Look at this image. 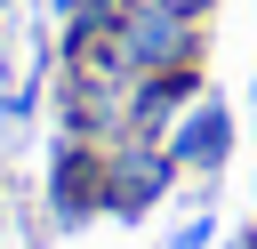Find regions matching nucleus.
Masks as SVG:
<instances>
[{"label":"nucleus","instance_id":"nucleus-2","mask_svg":"<svg viewBox=\"0 0 257 249\" xmlns=\"http://www.w3.org/2000/svg\"><path fill=\"white\" fill-rule=\"evenodd\" d=\"M169 185H177L169 145H153V137H120V145L104 153V209H112V217H145Z\"/></svg>","mask_w":257,"mask_h":249},{"label":"nucleus","instance_id":"nucleus-4","mask_svg":"<svg viewBox=\"0 0 257 249\" xmlns=\"http://www.w3.org/2000/svg\"><path fill=\"white\" fill-rule=\"evenodd\" d=\"M233 153V112L225 104H193L177 129H169V161L177 169H217Z\"/></svg>","mask_w":257,"mask_h":249},{"label":"nucleus","instance_id":"nucleus-7","mask_svg":"<svg viewBox=\"0 0 257 249\" xmlns=\"http://www.w3.org/2000/svg\"><path fill=\"white\" fill-rule=\"evenodd\" d=\"M56 8H64V16H80V8H96V0H56Z\"/></svg>","mask_w":257,"mask_h":249},{"label":"nucleus","instance_id":"nucleus-3","mask_svg":"<svg viewBox=\"0 0 257 249\" xmlns=\"http://www.w3.org/2000/svg\"><path fill=\"white\" fill-rule=\"evenodd\" d=\"M48 201H56V217L64 225H80V217H96L104 209V153H88L80 137L56 153V177H48Z\"/></svg>","mask_w":257,"mask_h":249},{"label":"nucleus","instance_id":"nucleus-6","mask_svg":"<svg viewBox=\"0 0 257 249\" xmlns=\"http://www.w3.org/2000/svg\"><path fill=\"white\" fill-rule=\"evenodd\" d=\"M161 8H177V16H193V24H201V16L217 8V0H161Z\"/></svg>","mask_w":257,"mask_h":249},{"label":"nucleus","instance_id":"nucleus-5","mask_svg":"<svg viewBox=\"0 0 257 249\" xmlns=\"http://www.w3.org/2000/svg\"><path fill=\"white\" fill-rule=\"evenodd\" d=\"M209 233H217V225H209V217H193V225H177V241H169V249H209Z\"/></svg>","mask_w":257,"mask_h":249},{"label":"nucleus","instance_id":"nucleus-1","mask_svg":"<svg viewBox=\"0 0 257 249\" xmlns=\"http://www.w3.org/2000/svg\"><path fill=\"white\" fill-rule=\"evenodd\" d=\"M112 48L128 72H169V64H193V16L161 8V0H128L112 16Z\"/></svg>","mask_w":257,"mask_h":249}]
</instances>
